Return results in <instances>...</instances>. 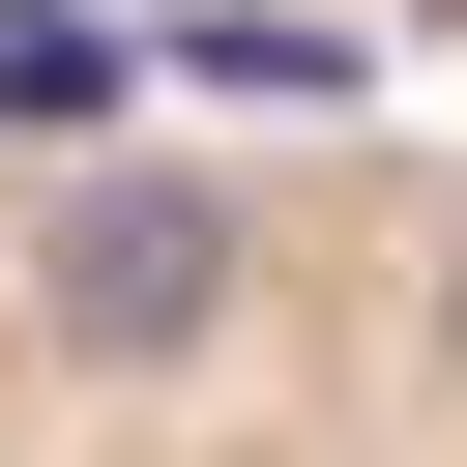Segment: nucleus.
Segmentation results:
<instances>
[{
    "mask_svg": "<svg viewBox=\"0 0 467 467\" xmlns=\"http://www.w3.org/2000/svg\"><path fill=\"white\" fill-rule=\"evenodd\" d=\"M234 467H467V146H263Z\"/></svg>",
    "mask_w": 467,
    "mask_h": 467,
    "instance_id": "f257e3e1",
    "label": "nucleus"
},
{
    "mask_svg": "<svg viewBox=\"0 0 467 467\" xmlns=\"http://www.w3.org/2000/svg\"><path fill=\"white\" fill-rule=\"evenodd\" d=\"M321 29H379V58H467V0H321Z\"/></svg>",
    "mask_w": 467,
    "mask_h": 467,
    "instance_id": "f03ea898",
    "label": "nucleus"
}]
</instances>
